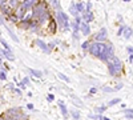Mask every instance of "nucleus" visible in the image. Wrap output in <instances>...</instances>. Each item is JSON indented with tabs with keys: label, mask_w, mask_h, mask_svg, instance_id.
Here are the masks:
<instances>
[{
	"label": "nucleus",
	"mask_w": 133,
	"mask_h": 120,
	"mask_svg": "<svg viewBox=\"0 0 133 120\" xmlns=\"http://www.w3.org/2000/svg\"><path fill=\"white\" fill-rule=\"evenodd\" d=\"M28 83H29V79H28V78H25V79L23 80V84H24V85H27Z\"/></svg>",
	"instance_id": "32"
},
{
	"label": "nucleus",
	"mask_w": 133,
	"mask_h": 120,
	"mask_svg": "<svg viewBox=\"0 0 133 120\" xmlns=\"http://www.w3.org/2000/svg\"><path fill=\"white\" fill-rule=\"evenodd\" d=\"M0 79H2V80H5L7 79V75H5L4 71H0Z\"/></svg>",
	"instance_id": "26"
},
{
	"label": "nucleus",
	"mask_w": 133,
	"mask_h": 120,
	"mask_svg": "<svg viewBox=\"0 0 133 120\" xmlns=\"http://www.w3.org/2000/svg\"><path fill=\"white\" fill-rule=\"evenodd\" d=\"M123 29H124V27H121V28L118 29V32H117V34H118V35H121V34H123Z\"/></svg>",
	"instance_id": "34"
},
{
	"label": "nucleus",
	"mask_w": 133,
	"mask_h": 120,
	"mask_svg": "<svg viewBox=\"0 0 133 120\" xmlns=\"http://www.w3.org/2000/svg\"><path fill=\"white\" fill-rule=\"evenodd\" d=\"M132 60H133V56H132V53L129 55V63H132Z\"/></svg>",
	"instance_id": "37"
},
{
	"label": "nucleus",
	"mask_w": 133,
	"mask_h": 120,
	"mask_svg": "<svg viewBox=\"0 0 133 120\" xmlns=\"http://www.w3.org/2000/svg\"><path fill=\"white\" fill-rule=\"evenodd\" d=\"M29 72H31L32 75H35L36 78H41V75H43V72H40V71H37V70H29Z\"/></svg>",
	"instance_id": "17"
},
{
	"label": "nucleus",
	"mask_w": 133,
	"mask_h": 120,
	"mask_svg": "<svg viewBox=\"0 0 133 120\" xmlns=\"http://www.w3.org/2000/svg\"><path fill=\"white\" fill-rule=\"evenodd\" d=\"M76 8H77V12H83V11H84V4L83 3H79V4L76 5Z\"/></svg>",
	"instance_id": "22"
},
{
	"label": "nucleus",
	"mask_w": 133,
	"mask_h": 120,
	"mask_svg": "<svg viewBox=\"0 0 133 120\" xmlns=\"http://www.w3.org/2000/svg\"><path fill=\"white\" fill-rule=\"evenodd\" d=\"M0 43H2V44H3V46H4V48H5V49H7V51H11V48H9V47H8V44H7V43H5V41H4V40H3V39H2V37H0Z\"/></svg>",
	"instance_id": "25"
},
{
	"label": "nucleus",
	"mask_w": 133,
	"mask_h": 120,
	"mask_svg": "<svg viewBox=\"0 0 133 120\" xmlns=\"http://www.w3.org/2000/svg\"><path fill=\"white\" fill-rule=\"evenodd\" d=\"M59 107H60V110H61V113H63V116L64 117H66L68 116V111H66V107H65V104H64V102L63 100H59Z\"/></svg>",
	"instance_id": "12"
},
{
	"label": "nucleus",
	"mask_w": 133,
	"mask_h": 120,
	"mask_svg": "<svg viewBox=\"0 0 133 120\" xmlns=\"http://www.w3.org/2000/svg\"><path fill=\"white\" fill-rule=\"evenodd\" d=\"M89 117H92V119H96V120H101V119H103V117L100 116V115H91Z\"/></svg>",
	"instance_id": "29"
},
{
	"label": "nucleus",
	"mask_w": 133,
	"mask_h": 120,
	"mask_svg": "<svg viewBox=\"0 0 133 120\" xmlns=\"http://www.w3.org/2000/svg\"><path fill=\"white\" fill-rule=\"evenodd\" d=\"M83 19H84L85 23H89V21L93 20V14H92V12H85L84 16H83Z\"/></svg>",
	"instance_id": "15"
},
{
	"label": "nucleus",
	"mask_w": 133,
	"mask_h": 120,
	"mask_svg": "<svg viewBox=\"0 0 133 120\" xmlns=\"http://www.w3.org/2000/svg\"><path fill=\"white\" fill-rule=\"evenodd\" d=\"M36 44L44 51V52H45V53H49L51 52V49H49V47L45 44V43H44V41H41V40H36Z\"/></svg>",
	"instance_id": "11"
},
{
	"label": "nucleus",
	"mask_w": 133,
	"mask_h": 120,
	"mask_svg": "<svg viewBox=\"0 0 133 120\" xmlns=\"http://www.w3.org/2000/svg\"><path fill=\"white\" fill-rule=\"evenodd\" d=\"M104 91H105V92H113L115 90H112V88H108V87H105V88H104Z\"/></svg>",
	"instance_id": "31"
},
{
	"label": "nucleus",
	"mask_w": 133,
	"mask_h": 120,
	"mask_svg": "<svg viewBox=\"0 0 133 120\" xmlns=\"http://www.w3.org/2000/svg\"><path fill=\"white\" fill-rule=\"evenodd\" d=\"M79 29H81L83 35H85V36L91 34V28H89V26H88V23H85V21H81V23H80Z\"/></svg>",
	"instance_id": "9"
},
{
	"label": "nucleus",
	"mask_w": 133,
	"mask_h": 120,
	"mask_svg": "<svg viewBox=\"0 0 133 120\" xmlns=\"http://www.w3.org/2000/svg\"><path fill=\"white\" fill-rule=\"evenodd\" d=\"M121 102V99L120 97H117V99H113V100H110L109 103H108V105H115V104H118Z\"/></svg>",
	"instance_id": "21"
},
{
	"label": "nucleus",
	"mask_w": 133,
	"mask_h": 120,
	"mask_svg": "<svg viewBox=\"0 0 133 120\" xmlns=\"http://www.w3.org/2000/svg\"><path fill=\"white\" fill-rule=\"evenodd\" d=\"M49 19H51V14L48 12V9L44 11V12H41V14L37 16V20H39L40 24H44V23H45V21H48Z\"/></svg>",
	"instance_id": "8"
},
{
	"label": "nucleus",
	"mask_w": 133,
	"mask_h": 120,
	"mask_svg": "<svg viewBox=\"0 0 133 120\" xmlns=\"http://www.w3.org/2000/svg\"><path fill=\"white\" fill-rule=\"evenodd\" d=\"M57 76H59V78L61 79V80H64L65 83H69V78H68V76H65V75H63V73H57Z\"/></svg>",
	"instance_id": "18"
},
{
	"label": "nucleus",
	"mask_w": 133,
	"mask_h": 120,
	"mask_svg": "<svg viewBox=\"0 0 133 120\" xmlns=\"http://www.w3.org/2000/svg\"><path fill=\"white\" fill-rule=\"evenodd\" d=\"M110 61H112V64H113V67L116 68V71H117V73L120 75L121 73V71H123V63H121V60L118 59V58H115V56H112V58H110L109 59Z\"/></svg>",
	"instance_id": "6"
},
{
	"label": "nucleus",
	"mask_w": 133,
	"mask_h": 120,
	"mask_svg": "<svg viewBox=\"0 0 133 120\" xmlns=\"http://www.w3.org/2000/svg\"><path fill=\"white\" fill-rule=\"evenodd\" d=\"M81 47H83V49H84V51H87L88 48H89V43H88V41L83 43V46H81Z\"/></svg>",
	"instance_id": "28"
},
{
	"label": "nucleus",
	"mask_w": 133,
	"mask_h": 120,
	"mask_svg": "<svg viewBox=\"0 0 133 120\" xmlns=\"http://www.w3.org/2000/svg\"><path fill=\"white\" fill-rule=\"evenodd\" d=\"M17 113H20V110H19V108H11V110L7 111V115H8L9 117H15Z\"/></svg>",
	"instance_id": "14"
},
{
	"label": "nucleus",
	"mask_w": 133,
	"mask_h": 120,
	"mask_svg": "<svg viewBox=\"0 0 133 120\" xmlns=\"http://www.w3.org/2000/svg\"><path fill=\"white\" fill-rule=\"evenodd\" d=\"M104 120H110V119H108V117H104Z\"/></svg>",
	"instance_id": "40"
},
{
	"label": "nucleus",
	"mask_w": 133,
	"mask_h": 120,
	"mask_svg": "<svg viewBox=\"0 0 133 120\" xmlns=\"http://www.w3.org/2000/svg\"><path fill=\"white\" fill-rule=\"evenodd\" d=\"M113 53H115L113 46H112V44H108V46L105 47V51H104V53H103V55L100 56L98 59H100V60H103V61H107V60H109L110 58L113 56Z\"/></svg>",
	"instance_id": "4"
},
{
	"label": "nucleus",
	"mask_w": 133,
	"mask_h": 120,
	"mask_svg": "<svg viewBox=\"0 0 133 120\" xmlns=\"http://www.w3.org/2000/svg\"><path fill=\"white\" fill-rule=\"evenodd\" d=\"M57 20H59V23L63 29H69V23H68V16H66L63 11L59 9V12H57Z\"/></svg>",
	"instance_id": "2"
},
{
	"label": "nucleus",
	"mask_w": 133,
	"mask_h": 120,
	"mask_svg": "<svg viewBox=\"0 0 133 120\" xmlns=\"http://www.w3.org/2000/svg\"><path fill=\"white\" fill-rule=\"evenodd\" d=\"M105 47H107V44H104V43H100V41H95L93 44H91L89 46V48H88V51H89L93 56H96V58H100L104 53V51H105Z\"/></svg>",
	"instance_id": "1"
},
{
	"label": "nucleus",
	"mask_w": 133,
	"mask_h": 120,
	"mask_svg": "<svg viewBox=\"0 0 133 120\" xmlns=\"http://www.w3.org/2000/svg\"><path fill=\"white\" fill-rule=\"evenodd\" d=\"M0 120H4V119H3V117H0Z\"/></svg>",
	"instance_id": "42"
},
{
	"label": "nucleus",
	"mask_w": 133,
	"mask_h": 120,
	"mask_svg": "<svg viewBox=\"0 0 133 120\" xmlns=\"http://www.w3.org/2000/svg\"><path fill=\"white\" fill-rule=\"evenodd\" d=\"M124 2H130V0H124Z\"/></svg>",
	"instance_id": "41"
},
{
	"label": "nucleus",
	"mask_w": 133,
	"mask_h": 120,
	"mask_svg": "<svg viewBox=\"0 0 133 120\" xmlns=\"http://www.w3.org/2000/svg\"><path fill=\"white\" fill-rule=\"evenodd\" d=\"M51 32H56V23H55V21H51Z\"/></svg>",
	"instance_id": "24"
},
{
	"label": "nucleus",
	"mask_w": 133,
	"mask_h": 120,
	"mask_svg": "<svg viewBox=\"0 0 133 120\" xmlns=\"http://www.w3.org/2000/svg\"><path fill=\"white\" fill-rule=\"evenodd\" d=\"M125 117H127V119H132V110H128V111L125 112Z\"/></svg>",
	"instance_id": "27"
},
{
	"label": "nucleus",
	"mask_w": 133,
	"mask_h": 120,
	"mask_svg": "<svg viewBox=\"0 0 133 120\" xmlns=\"http://www.w3.org/2000/svg\"><path fill=\"white\" fill-rule=\"evenodd\" d=\"M96 92H97L96 88H91V93H96Z\"/></svg>",
	"instance_id": "35"
},
{
	"label": "nucleus",
	"mask_w": 133,
	"mask_h": 120,
	"mask_svg": "<svg viewBox=\"0 0 133 120\" xmlns=\"http://www.w3.org/2000/svg\"><path fill=\"white\" fill-rule=\"evenodd\" d=\"M71 14H72V15H75V16H77V14H79V12H77L76 5H72V7H71Z\"/></svg>",
	"instance_id": "23"
},
{
	"label": "nucleus",
	"mask_w": 133,
	"mask_h": 120,
	"mask_svg": "<svg viewBox=\"0 0 133 120\" xmlns=\"http://www.w3.org/2000/svg\"><path fill=\"white\" fill-rule=\"evenodd\" d=\"M47 99H48L49 102H52V100L55 99V97H53V95H48V97H47Z\"/></svg>",
	"instance_id": "33"
},
{
	"label": "nucleus",
	"mask_w": 133,
	"mask_h": 120,
	"mask_svg": "<svg viewBox=\"0 0 133 120\" xmlns=\"http://www.w3.org/2000/svg\"><path fill=\"white\" fill-rule=\"evenodd\" d=\"M51 3H52V5L56 9H60V2H59V0H51Z\"/></svg>",
	"instance_id": "19"
},
{
	"label": "nucleus",
	"mask_w": 133,
	"mask_h": 120,
	"mask_svg": "<svg viewBox=\"0 0 133 120\" xmlns=\"http://www.w3.org/2000/svg\"><path fill=\"white\" fill-rule=\"evenodd\" d=\"M105 111V107H100V108H97V112H104Z\"/></svg>",
	"instance_id": "30"
},
{
	"label": "nucleus",
	"mask_w": 133,
	"mask_h": 120,
	"mask_svg": "<svg viewBox=\"0 0 133 120\" xmlns=\"http://www.w3.org/2000/svg\"><path fill=\"white\" fill-rule=\"evenodd\" d=\"M5 120H15V119H14V117H9V116H8V119H5Z\"/></svg>",
	"instance_id": "39"
},
{
	"label": "nucleus",
	"mask_w": 133,
	"mask_h": 120,
	"mask_svg": "<svg viewBox=\"0 0 133 120\" xmlns=\"http://www.w3.org/2000/svg\"><path fill=\"white\" fill-rule=\"evenodd\" d=\"M40 2V0H23V4L24 7H25V9H31V8H33L37 3Z\"/></svg>",
	"instance_id": "10"
},
{
	"label": "nucleus",
	"mask_w": 133,
	"mask_h": 120,
	"mask_svg": "<svg viewBox=\"0 0 133 120\" xmlns=\"http://www.w3.org/2000/svg\"><path fill=\"white\" fill-rule=\"evenodd\" d=\"M71 113H72V117H73L75 120L80 119V112H79V111H75V110H73V111H72Z\"/></svg>",
	"instance_id": "20"
},
{
	"label": "nucleus",
	"mask_w": 133,
	"mask_h": 120,
	"mask_svg": "<svg viewBox=\"0 0 133 120\" xmlns=\"http://www.w3.org/2000/svg\"><path fill=\"white\" fill-rule=\"evenodd\" d=\"M132 49H133L132 47H128V52H129V55H130V53H132Z\"/></svg>",
	"instance_id": "36"
},
{
	"label": "nucleus",
	"mask_w": 133,
	"mask_h": 120,
	"mask_svg": "<svg viewBox=\"0 0 133 120\" xmlns=\"http://www.w3.org/2000/svg\"><path fill=\"white\" fill-rule=\"evenodd\" d=\"M123 32L125 35V39H130V36H132V28L130 27H124Z\"/></svg>",
	"instance_id": "16"
},
{
	"label": "nucleus",
	"mask_w": 133,
	"mask_h": 120,
	"mask_svg": "<svg viewBox=\"0 0 133 120\" xmlns=\"http://www.w3.org/2000/svg\"><path fill=\"white\" fill-rule=\"evenodd\" d=\"M0 53H3V55H4L8 60H15V56L11 53V51H7V49H2V48H0Z\"/></svg>",
	"instance_id": "13"
},
{
	"label": "nucleus",
	"mask_w": 133,
	"mask_h": 120,
	"mask_svg": "<svg viewBox=\"0 0 133 120\" xmlns=\"http://www.w3.org/2000/svg\"><path fill=\"white\" fill-rule=\"evenodd\" d=\"M107 37H108V32H107V28H101L97 34L95 35V40H97V41H100V43H103L104 40H107Z\"/></svg>",
	"instance_id": "5"
},
{
	"label": "nucleus",
	"mask_w": 133,
	"mask_h": 120,
	"mask_svg": "<svg viewBox=\"0 0 133 120\" xmlns=\"http://www.w3.org/2000/svg\"><path fill=\"white\" fill-rule=\"evenodd\" d=\"M25 7L23 5V4H19L17 7H16V11H15V17H17V19H23L24 17V14H25Z\"/></svg>",
	"instance_id": "7"
},
{
	"label": "nucleus",
	"mask_w": 133,
	"mask_h": 120,
	"mask_svg": "<svg viewBox=\"0 0 133 120\" xmlns=\"http://www.w3.org/2000/svg\"><path fill=\"white\" fill-rule=\"evenodd\" d=\"M15 92H16L17 95H21V91H20V90H15Z\"/></svg>",
	"instance_id": "38"
},
{
	"label": "nucleus",
	"mask_w": 133,
	"mask_h": 120,
	"mask_svg": "<svg viewBox=\"0 0 133 120\" xmlns=\"http://www.w3.org/2000/svg\"><path fill=\"white\" fill-rule=\"evenodd\" d=\"M44 11H47V4H45V2H39L35 7H33V9H32V16H31V17H37L41 12H44Z\"/></svg>",
	"instance_id": "3"
}]
</instances>
